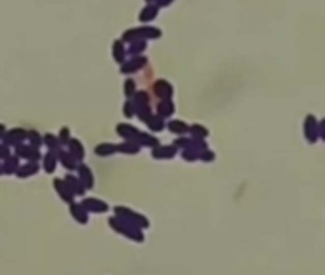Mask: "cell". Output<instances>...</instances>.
Wrapping results in <instances>:
<instances>
[{"label": "cell", "instance_id": "6da1fadb", "mask_svg": "<svg viewBox=\"0 0 325 275\" xmlns=\"http://www.w3.org/2000/svg\"><path fill=\"white\" fill-rule=\"evenodd\" d=\"M109 223H111V227H113L117 233H120V235H126L128 239L136 241V243H142V241H144V233H142V229L136 227V225L124 222V220H120V218H117V216L111 218Z\"/></svg>", "mask_w": 325, "mask_h": 275}, {"label": "cell", "instance_id": "7a4b0ae2", "mask_svg": "<svg viewBox=\"0 0 325 275\" xmlns=\"http://www.w3.org/2000/svg\"><path fill=\"white\" fill-rule=\"evenodd\" d=\"M115 216H117V218H120V220H124V222L136 225V227H140V229H146V227H149V222H148V218H144L142 214H138V212L130 210V208H124V206H115Z\"/></svg>", "mask_w": 325, "mask_h": 275}, {"label": "cell", "instance_id": "3957f363", "mask_svg": "<svg viewBox=\"0 0 325 275\" xmlns=\"http://www.w3.org/2000/svg\"><path fill=\"white\" fill-rule=\"evenodd\" d=\"M320 124H318V120L314 119L312 115L306 117V124H304V134H306V139H308L310 143H314L318 136H320V128H318Z\"/></svg>", "mask_w": 325, "mask_h": 275}, {"label": "cell", "instance_id": "277c9868", "mask_svg": "<svg viewBox=\"0 0 325 275\" xmlns=\"http://www.w3.org/2000/svg\"><path fill=\"white\" fill-rule=\"evenodd\" d=\"M83 208H85L88 214H90V212H105V210H107V205L102 203L100 199H85V201H83Z\"/></svg>", "mask_w": 325, "mask_h": 275}, {"label": "cell", "instance_id": "5b68a950", "mask_svg": "<svg viewBox=\"0 0 325 275\" xmlns=\"http://www.w3.org/2000/svg\"><path fill=\"white\" fill-rule=\"evenodd\" d=\"M71 214L73 218L77 220L79 223H86L88 222V212H86L83 205H77V203H71Z\"/></svg>", "mask_w": 325, "mask_h": 275}, {"label": "cell", "instance_id": "8992f818", "mask_svg": "<svg viewBox=\"0 0 325 275\" xmlns=\"http://www.w3.org/2000/svg\"><path fill=\"white\" fill-rule=\"evenodd\" d=\"M83 182L81 180H75L73 176H67L65 178V186L69 188V191L73 193V195H83L85 193V186H81Z\"/></svg>", "mask_w": 325, "mask_h": 275}, {"label": "cell", "instance_id": "52a82bcc", "mask_svg": "<svg viewBox=\"0 0 325 275\" xmlns=\"http://www.w3.org/2000/svg\"><path fill=\"white\" fill-rule=\"evenodd\" d=\"M54 184H56V189H58V193H59V197H61L63 201H67V203H71L75 195H73V193L69 191V188H67V186H65V182H63V180H56Z\"/></svg>", "mask_w": 325, "mask_h": 275}, {"label": "cell", "instance_id": "ba28073f", "mask_svg": "<svg viewBox=\"0 0 325 275\" xmlns=\"http://www.w3.org/2000/svg\"><path fill=\"white\" fill-rule=\"evenodd\" d=\"M79 172H81V182L85 184V188H92V184H94V180H92V174L88 172V166H79Z\"/></svg>", "mask_w": 325, "mask_h": 275}, {"label": "cell", "instance_id": "9c48e42d", "mask_svg": "<svg viewBox=\"0 0 325 275\" xmlns=\"http://www.w3.org/2000/svg\"><path fill=\"white\" fill-rule=\"evenodd\" d=\"M174 155V149L172 147H161V149H153V157H159V159H169Z\"/></svg>", "mask_w": 325, "mask_h": 275}, {"label": "cell", "instance_id": "30bf717a", "mask_svg": "<svg viewBox=\"0 0 325 275\" xmlns=\"http://www.w3.org/2000/svg\"><path fill=\"white\" fill-rule=\"evenodd\" d=\"M117 147L115 145H107V143H103V145H98V149H96V153L100 155V157H105V155H111L115 151Z\"/></svg>", "mask_w": 325, "mask_h": 275}, {"label": "cell", "instance_id": "8fae6325", "mask_svg": "<svg viewBox=\"0 0 325 275\" xmlns=\"http://www.w3.org/2000/svg\"><path fill=\"white\" fill-rule=\"evenodd\" d=\"M71 151H73V153H71L73 157H79V159L85 157V153H83L85 149H83V145H81L79 141H71Z\"/></svg>", "mask_w": 325, "mask_h": 275}, {"label": "cell", "instance_id": "7c38bea8", "mask_svg": "<svg viewBox=\"0 0 325 275\" xmlns=\"http://www.w3.org/2000/svg\"><path fill=\"white\" fill-rule=\"evenodd\" d=\"M44 165H46V172H54V168H56V157H54V155H48V157L44 159Z\"/></svg>", "mask_w": 325, "mask_h": 275}, {"label": "cell", "instance_id": "4fadbf2b", "mask_svg": "<svg viewBox=\"0 0 325 275\" xmlns=\"http://www.w3.org/2000/svg\"><path fill=\"white\" fill-rule=\"evenodd\" d=\"M34 172H36V165H27V166H23V170H17V176H29Z\"/></svg>", "mask_w": 325, "mask_h": 275}, {"label": "cell", "instance_id": "5bb4252c", "mask_svg": "<svg viewBox=\"0 0 325 275\" xmlns=\"http://www.w3.org/2000/svg\"><path fill=\"white\" fill-rule=\"evenodd\" d=\"M171 130H174V132H186V126L180 124V120H174V122H171Z\"/></svg>", "mask_w": 325, "mask_h": 275}, {"label": "cell", "instance_id": "9a60e30c", "mask_svg": "<svg viewBox=\"0 0 325 275\" xmlns=\"http://www.w3.org/2000/svg\"><path fill=\"white\" fill-rule=\"evenodd\" d=\"M61 163H65L69 168H75V161H73L69 155H61Z\"/></svg>", "mask_w": 325, "mask_h": 275}, {"label": "cell", "instance_id": "2e32d148", "mask_svg": "<svg viewBox=\"0 0 325 275\" xmlns=\"http://www.w3.org/2000/svg\"><path fill=\"white\" fill-rule=\"evenodd\" d=\"M67 136H69L67 130H61V132H59V139H61V141H67Z\"/></svg>", "mask_w": 325, "mask_h": 275}, {"label": "cell", "instance_id": "e0dca14e", "mask_svg": "<svg viewBox=\"0 0 325 275\" xmlns=\"http://www.w3.org/2000/svg\"><path fill=\"white\" fill-rule=\"evenodd\" d=\"M322 138L325 139V119L322 120Z\"/></svg>", "mask_w": 325, "mask_h": 275}, {"label": "cell", "instance_id": "ac0fdd59", "mask_svg": "<svg viewBox=\"0 0 325 275\" xmlns=\"http://www.w3.org/2000/svg\"><path fill=\"white\" fill-rule=\"evenodd\" d=\"M0 132H4V128H2V126H0Z\"/></svg>", "mask_w": 325, "mask_h": 275}, {"label": "cell", "instance_id": "d6986e66", "mask_svg": "<svg viewBox=\"0 0 325 275\" xmlns=\"http://www.w3.org/2000/svg\"><path fill=\"white\" fill-rule=\"evenodd\" d=\"M0 172H2V170H0Z\"/></svg>", "mask_w": 325, "mask_h": 275}]
</instances>
